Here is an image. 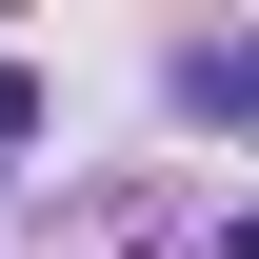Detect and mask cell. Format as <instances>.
<instances>
[{
	"mask_svg": "<svg viewBox=\"0 0 259 259\" xmlns=\"http://www.w3.org/2000/svg\"><path fill=\"white\" fill-rule=\"evenodd\" d=\"M20 140H40V80H20V60H0V160H20Z\"/></svg>",
	"mask_w": 259,
	"mask_h": 259,
	"instance_id": "6da1fadb",
	"label": "cell"
},
{
	"mask_svg": "<svg viewBox=\"0 0 259 259\" xmlns=\"http://www.w3.org/2000/svg\"><path fill=\"white\" fill-rule=\"evenodd\" d=\"M239 259H259V199H239Z\"/></svg>",
	"mask_w": 259,
	"mask_h": 259,
	"instance_id": "7a4b0ae2",
	"label": "cell"
}]
</instances>
